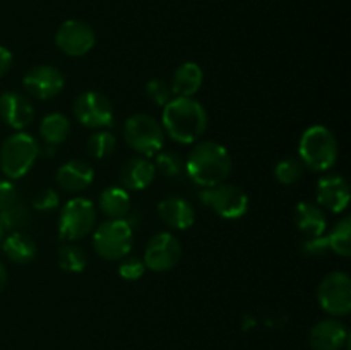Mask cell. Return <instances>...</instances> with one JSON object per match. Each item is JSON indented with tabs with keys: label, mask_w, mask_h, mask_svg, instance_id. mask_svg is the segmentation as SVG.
Returning a JSON list of instances; mask_svg holds the SVG:
<instances>
[{
	"label": "cell",
	"mask_w": 351,
	"mask_h": 350,
	"mask_svg": "<svg viewBox=\"0 0 351 350\" xmlns=\"http://www.w3.org/2000/svg\"><path fill=\"white\" fill-rule=\"evenodd\" d=\"M95 43V31L84 21H64L55 33V45L69 57H82L93 50Z\"/></svg>",
	"instance_id": "7c38bea8"
},
{
	"label": "cell",
	"mask_w": 351,
	"mask_h": 350,
	"mask_svg": "<svg viewBox=\"0 0 351 350\" xmlns=\"http://www.w3.org/2000/svg\"><path fill=\"white\" fill-rule=\"evenodd\" d=\"M184 168L197 185L215 187L228 178L232 172V156L223 144L201 141L191 150Z\"/></svg>",
	"instance_id": "7a4b0ae2"
},
{
	"label": "cell",
	"mask_w": 351,
	"mask_h": 350,
	"mask_svg": "<svg viewBox=\"0 0 351 350\" xmlns=\"http://www.w3.org/2000/svg\"><path fill=\"white\" fill-rule=\"evenodd\" d=\"M3 232H5V230H3L2 223H0V240H2V237H3Z\"/></svg>",
	"instance_id": "74e56055"
},
{
	"label": "cell",
	"mask_w": 351,
	"mask_h": 350,
	"mask_svg": "<svg viewBox=\"0 0 351 350\" xmlns=\"http://www.w3.org/2000/svg\"><path fill=\"white\" fill-rule=\"evenodd\" d=\"M204 81V72L201 65L195 62H185L177 71L173 72L170 88L175 96H184V98H192Z\"/></svg>",
	"instance_id": "44dd1931"
},
{
	"label": "cell",
	"mask_w": 351,
	"mask_h": 350,
	"mask_svg": "<svg viewBox=\"0 0 351 350\" xmlns=\"http://www.w3.org/2000/svg\"><path fill=\"white\" fill-rule=\"evenodd\" d=\"M98 206L108 220H123L130 213V196L122 185H110L99 194Z\"/></svg>",
	"instance_id": "7402d4cb"
},
{
	"label": "cell",
	"mask_w": 351,
	"mask_h": 350,
	"mask_svg": "<svg viewBox=\"0 0 351 350\" xmlns=\"http://www.w3.org/2000/svg\"><path fill=\"white\" fill-rule=\"evenodd\" d=\"M130 222L123 220H106L93 235V246L96 254L106 261H120L132 249L134 232Z\"/></svg>",
	"instance_id": "8992f818"
},
{
	"label": "cell",
	"mask_w": 351,
	"mask_h": 350,
	"mask_svg": "<svg viewBox=\"0 0 351 350\" xmlns=\"http://www.w3.org/2000/svg\"><path fill=\"white\" fill-rule=\"evenodd\" d=\"M10 67H12V54H10L9 48L0 45V78L5 75L10 71Z\"/></svg>",
	"instance_id": "d590c367"
},
{
	"label": "cell",
	"mask_w": 351,
	"mask_h": 350,
	"mask_svg": "<svg viewBox=\"0 0 351 350\" xmlns=\"http://www.w3.org/2000/svg\"><path fill=\"white\" fill-rule=\"evenodd\" d=\"M304 163L300 161V158L297 156H288L283 158L276 163L274 167V177L280 184L283 185H291L297 180H300L302 175H304Z\"/></svg>",
	"instance_id": "f1b7e54d"
},
{
	"label": "cell",
	"mask_w": 351,
	"mask_h": 350,
	"mask_svg": "<svg viewBox=\"0 0 351 350\" xmlns=\"http://www.w3.org/2000/svg\"><path fill=\"white\" fill-rule=\"evenodd\" d=\"M161 222L171 230H187L195 222V209L180 196H168L158 205Z\"/></svg>",
	"instance_id": "2e32d148"
},
{
	"label": "cell",
	"mask_w": 351,
	"mask_h": 350,
	"mask_svg": "<svg viewBox=\"0 0 351 350\" xmlns=\"http://www.w3.org/2000/svg\"><path fill=\"white\" fill-rule=\"evenodd\" d=\"M329 250L341 257H350L351 254V220L348 216L339 220L328 235Z\"/></svg>",
	"instance_id": "4316f807"
},
{
	"label": "cell",
	"mask_w": 351,
	"mask_h": 350,
	"mask_svg": "<svg viewBox=\"0 0 351 350\" xmlns=\"http://www.w3.org/2000/svg\"><path fill=\"white\" fill-rule=\"evenodd\" d=\"M182 257V244L173 233L158 232L147 240L144 249V264L151 271L163 273L178 264Z\"/></svg>",
	"instance_id": "8fae6325"
},
{
	"label": "cell",
	"mask_w": 351,
	"mask_h": 350,
	"mask_svg": "<svg viewBox=\"0 0 351 350\" xmlns=\"http://www.w3.org/2000/svg\"><path fill=\"white\" fill-rule=\"evenodd\" d=\"M0 119L9 127L23 130L34 119V106L26 95L5 91L0 96Z\"/></svg>",
	"instance_id": "5bb4252c"
},
{
	"label": "cell",
	"mask_w": 351,
	"mask_h": 350,
	"mask_svg": "<svg viewBox=\"0 0 351 350\" xmlns=\"http://www.w3.org/2000/svg\"><path fill=\"white\" fill-rule=\"evenodd\" d=\"M125 143L143 156H154L165 146V130L161 122L147 113H134L123 124Z\"/></svg>",
	"instance_id": "5b68a950"
},
{
	"label": "cell",
	"mask_w": 351,
	"mask_h": 350,
	"mask_svg": "<svg viewBox=\"0 0 351 350\" xmlns=\"http://www.w3.org/2000/svg\"><path fill=\"white\" fill-rule=\"evenodd\" d=\"M348 342V329L338 319H322L308 335L312 350H341Z\"/></svg>",
	"instance_id": "e0dca14e"
},
{
	"label": "cell",
	"mask_w": 351,
	"mask_h": 350,
	"mask_svg": "<svg viewBox=\"0 0 351 350\" xmlns=\"http://www.w3.org/2000/svg\"><path fill=\"white\" fill-rule=\"evenodd\" d=\"M71 134V122L64 113H50L40 124V136L48 146H57L64 143Z\"/></svg>",
	"instance_id": "cb8c5ba5"
},
{
	"label": "cell",
	"mask_w": 351,
	"mask_h": 350,
	"mask_svg": "<svg viewBox=\"0 0 351 350\" xmlns=\"http://www.w3.org/2000/svg\"><path fill=\"white\" fill-rule=\"evenodd\" d=\"M117 148V137L110 130H96L88 139V153L96 160H105L113 154Z\"/></svg>",
	"instance_id": "83f0119b"
},
{
	"label": "cell",
	"mask_w": 351,
	"mask_h": 350,
	"mask_svg": "<svg viewBox=\"0 0 351 350\" xmlns=\"http://www.w3.org/2000/svg\"><path fill=\"white\" fill-rule=\"evenodd\" d=\"M295 225L305 237L324 235L326 229H328L324 208H321L317 202H298L295 208Z\"/></svg>",
	"instance_id": "ffe728a7"
},
{
	"label": "cell",
	"mask_w": 351,
	"mask_h": 350,
	"mask_svg": "<svg viewBox=\"0 0 351 350\" xmlns=\"http://www.w3.org/2000/svg\"><path fill=\"white\" fill-rule=\"evenodd\" d=\"M161 127L177 143H197L208 129V113L197 100L175 96L163 106Z\"/></svg>",
	"instance_id": "6da1fadb"
},
{
	"label": "cell",
	"mask_w": 351,
	"mask_h": 350,
	"mask_svg": "<svg viewBox=\"0 0 351 350\" xmlns=\"http://www.w3.org/2000/svg\"><path fill=\"white\" fill-rule=\"evenodd\" d=\"M317 205L331 213H343L350 202V185L341 175H326L317 182Z\"/></svg>",
	"instance_id": "9a60e30c"
},
{
	"label": "cell",
	"mask_w": 351,
	"mask_h": 350,
	"mask_svg": "<svg viewBox=\"0 0 351 350\" xmlns=\"http://www.w3.org/2000/svg\"><path fill=\"white\" fill-rule=\"evenodd\" d=\"M40 154V144L31 134L17 130L0 148V168L9 178H21L33 168Z\"/></svg>",
	"instance_id": "277c9868"
},
{
	"label": "cell",
	"mask_w": 351,
	"mask_h": 350,
	"mask_svg": "<svg viewBox=\"0 0 351 350\" xmlns=\"http://www.w3.org/2000/svg\"><path fill=\"white\" fill-rule=\"evenodd\" d=\"M60 205V196L55 189H43L33 198V208L38 211H50Z\"/></svg>",
	"instance_id": "d6a6232c"
},
{
	"label": "cell",
	"mask_w": 351,
	"mask_h": 350,
	"mask_svg": "<svg viewBox=\"0 0 351 350\" xmlns=\"http://www.w3.org/2000/svg\"><path fill=\"white\" fill-rule=\"evenodd\" d=\"M202 205L209 206L216 215L225 220H239L249 209V196L242 187L233 184L215 185V187H202L199 192Z\"/></svg>",
	"instance_id": "ba28073f"
},
{
	"label": "cell",
	"mask_w": 351,
	"mask_h": 350,
	"mask_svg": "<svg viewBox=\"0 0 351 350\" xmlns=\"http://www.w3.org/2000/svg\"><path fill=\"white\" fill-rule=\"evenodd\" d=\"M302 249L307 256H324L326 253H329V242L328 235H317V237H307V239L302 242Z\"/></svg>",
	"instance_id": "836d02e7"
},
{
	"label": "cell",
	"mask_w": 351,
	"mask_h": 350,
	"mask_svg": "<svg viewBox=\"0 0 351 350\" xmlns=\"http://www.w3.org/2000/svg\"><path fill=\"white\" fill-rule=\"evenodd\" d=\"M298 153L304 167L314 172H326L338 160V139L324 126H312L302 134Z\"/></svg>",
	"instance_id": "3957f363"
},
{
	"label": "cell",
	"mask_w": 351,
	"mask_h": 350,
	"mask_svg": "<svg viewBox=\"0 0 351 350\" xmlns=\"http://www.w3.org/2000/svg\"><path fill=\"white\" fill-rule=\"evenodd\" d=\"M7 280H9V277H7V271H5V266H3L2 263H0V292L5 288L7 285Z\"/></svg>",
	"instance_id": "8d00e7d4"
},
{
	"label": "cell",
	"mask_w": 351,
	"mask_h": 350,
	"mask_svg": "<svg viewBox=\"0 0 351 350\" xmlns=\"http://www.w3.org/2000/svg\"><path fill=\"white\" fill-rule=\"evenodd\" d=\"M154 168L163 177L175 178L184 172V160L180 158V154L173 153V151H160L158 154H154Z\"/></svg>",
	"instance_id": "f546056e"
},
{
	"label": "cell",
	"mask_w": 351,
	"mask_h": 350,
	"mask_svg": "<svg viewBox=\"0 0 351 350\" xmlns=\"http://www.w3.org/2000/svg\"><path fill=\"white\" fill-rule=\"evenodd\" d=\"M2 250L12 263L27 264L36 256V242L29 235L21 230V232H10L3 239Z\"/></svg>",
	"instance_id": "603a6c76"
},
{
	"label": "cell",
	"mask_w": 351,
	"mask_h": 350,
	"mask_svg": "<svg viewBox=\"0 0 351 350\" xmlns=\"http://www.w3.org/2000/svg\"><path fill=\"white\" fill-rule=\"evenodd\" d=\"M95 168L84 160H69L57 170V184L67 192H82L93 184Z\"/></svg>",
	"instance_id": "ac0fdd59"
},
{
	"label": "cell",
	"mask_w": 351,
	"mask_h": 350,
	"mask_svg": "<svg viewBox=\"0 0 351 350\" xmlns=\"http://www.w3.org/2000/svg\"><path fill=\"white\" fill-rule=\"evenodd\" d=\"M23 84L33 98L51 100L64 89L65 78L53 65H38L24 75Z\"/></svg>",
	"instance_id": "4fadbf2b"
},
{
	"label": "cell",
	"mask_w": 351,
	"mask_h": 350,
	"mask_svg": "<svg viewBox=\"0 0 351 350\" xmlns=\"http://www.w3.org/2000/svg\"><path fill=\"white\" fill-rule=\"evenodd\" d=\"M156 177V168L153 161L146 156L130 158L120 168V182L123 189L129 191H143L149 187L151 182Z\"/></svg>",
	"instance_id": "d6986e66"
},
{
	"label": "cell",
	"mask_w": 351,
	"mask_h": 350,
	"mask_svg": "<svg viewBox=\"0 0 351 350\" xmlns=\"http://www.w3.org/2000/svg\"><path fill=\"white\" fill-rule=\"evenodd\" d=\"M31 222V211L29 206L24 202V199H19L16 205L10 208L0 211V223H2L3 230H10V232H21L26 229Z\"/></svg>",
	"instance_id": "484cf974"
},
{
	"label": "cell",
	"mask_w": 351,
	"mask_h": 350,
	"mask_svg": "<svg viewBox=\"0 0 351 350\" xmlns=\"http://www.w3.org/2000/svg\"><path fill=\"white\" fill-rule=\"evenodd\" d=\"M58 268L67 273H81L84 271L86 264H88V254L81 246L72 242H65L60 246L57 254Z\"/></svg>",
	"instance_id": "d4e9b609"
},
{
	"label": "cell",
	"mask_w": 351,
	"mask_h": 350,
	"mask_svg": "<svg viewBox=\"0 0 351 350\" xmlns=\"http://www.w3.org/2000/svg\"><path fill=\"white\" fill-rule=\"evenodd\" d=\"M74 115L88 129H106L113 124L112 102L99 91H84L75 98Z\"/></svg>",
	"instance_id": "30bf717a"
},
{
	"label": "cell",
	"mask_w": 351,
	"mask_h": 350,
	"mask_svg": "<svg viewBox=\"0 0 351 350\" xmlns=\"http://www.w3.org/2000/svg\"><path fill=\"white\" fill-rule=\"evenodd\" d=\"M21 199L19 192H17L16 185L10 180H0V211L10 208L12 205H16Z\"/></svg>",
	"instance_id": "e575fe53"
},
{
	"label": "cell",
	"mask_w": 351,
	"mask_h": 350,
	"mask_svg": "<svg viewBox=\"0 0 351 350\" xmlns=\"http://www.w3.org/2000/svg\"><path fill=\"white\" fill-rule=\"evenodd\" d=\"M144 271H146V264H144V261L139 259L137 256H129V254H127L125 257L120 259L119 275L123 280H139L144 275Z\"/></svg>",
	"instance_id": "1f68e13d"
},
{
	"label": "cell",
	"mask_w": 351,
	"mask_h": 350,
	"mask_svg": "<svg viewBox=\"0 0 351 350\" xmlns=\"http://www.w3.org/2000/svg\"><path fill=\"white\" fill-rule=\"evenodd\" d=\"M317 301L328 314L343 318L351 311V280L343 271H331L317 288Z\"/></svg>",
	"instance_id": "9c48e42d"
},
{
	"label": "cell",
	"mask_w": 351,
	"mask_h": 350,
	"mask_svg": "<svg viewBox=\"0 0 351 350\" xmlns=\"http://www.w3.org/2000/svg\"><path fill=\"white\" fill-rule=\"evenodd\" d=\"M96 206L88 198H72L64 205L58 218V235L65 242L84 239L95 230Z\"/></svg>",
	"instance_id": "52a82bcc"
},
{
	"label": "cell",
	"mask_w": 351,
	"mask_h": 350,
	"mask_svg": "<svg viewBox=\"0 0 351 350\" xmlns=\"http://www.w3.org/2000/svg\"><path fill=\"white\" fill-rule=\"evenodd\" d=\"M146 95L156 105L165 106L171 98H173V93L168 82H165L163 79H151L146 84Z\"/></svg>",
	"instance_id": "4dcf8cb0"
}]
</instances>
